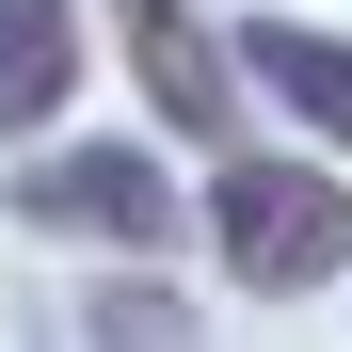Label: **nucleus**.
I'll return each instance as SVG.
<instances>
[{
	"label": "nucleus",
	"instance_id": "nucleus-3",
	"mask_svg": "<svg viewBox=\"0 0 352 352\" xmlns=\"http://www.w3.org/2000/svg\"><path fill=\"white\" fill-rule=\"evenodd\" d=\"M112 32H129V65L160 96V129H224V96H241V65H224L208 16H176V0H112Z\"/></svg>",
	"mask_w": 352,
	"mask_h": 352
},
{
	"label": "nucleus",
	"instance_id": "nucleus-5",
	"mask_svg": "<svg viewBox=\"0 0 352 352\" xmlns=\"http://www.w3.org/2000/svg\"><path fill=\"white\" fill-rule=\"evenodd\" d=\"M80 96V0H0V144H32Z\"/></svg>",
	"mask_w": 352,
	"mask_h": 352
},
{
	"label": "nucleus",
	"instance_id": "nucleus-2",
	"mask_svg": "<svg viewBox=\"0 0 352 352\" xmlns=\"http://www.w3.org/2000/svg\"><path fill=\"white\" fill-rule=\"evenodd\" d=\"M16 224L32 241H112V256H160L176 224H192V192L144 160V144H48L16 176Z\"/></svg>",
	"mask_w": 352,
	"mask_h": 352
},
{
	"label": "nucleus",
	"instance_id": "nucleus-1",
	"mask_svg": "<svg viewBox=\"0 0 352 352\" xmlns=\"http://www.w3.org/2000/svg\"><path fill=\"white\" fill-rule=\"evenodd\" d=\"M208 256L241 272L256 305L336 288L352 272V176H320V160H224L208 176Z\"/></svg>",
	"mask_w": 352,
	"mask_h": 352
},
{
	"label": "nucleus",
	"instance_id": "nucleus-4",
	"mask_svg": "<svg viewBox=\"0 0 352 352\" xmlns=\"http://www.w3.org/2000/svg\"><path fill=\"white\" fill-rule=\"evenodd\" d=\"M241 80L256 96H288V112H305V129L352 160V32H305V16H256L241 32Z\"/></svg>",
	"mask_w": 352,
	"mask_h": 352
}]
</instances>
